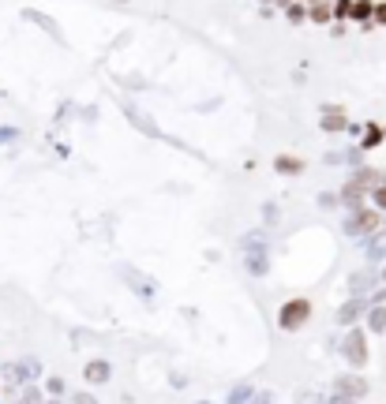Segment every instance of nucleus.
I'll return each mask as SVG.
<instances>
[{"label":"nucleus","instance_id":"f257e3e1","mask_svg":"<svg viewBox=\"0 0 386 404\" xmlns=\"http://www.w3.org/2000/svg\"><path fill=\"white\" fill-rule=\"evenodd\" d=\"M383 228V210L375 206H356L353 214L345 217V232L349 236H371Z\"/></svg>","mask_w":386,"mask_h":404},{"label":"nucleus","instance_id":"f03ea898","mask_svg":"<svg viewBox=\"0 0 386 404\" xmlns=\"http://www.w3.org/2000/svg\"><path fill=\"white\" fill-rule=\"evenodd\" d=\"M342 352H345V360L353 363V367H364V363H367V341H364L360 329H349V337H345Z\"/></svg>","mask_w":386,"mask_h":404},{"label":"nucleus","instance_id":"7ed1b4c3","mask_svg":"<svg viewBox=\"0 0 386 404\" xmlns=\"http://www.w3.org/2000/svg\"><path fill=\"white\" fill-rule=\"evenodd\" d=\"M308 315H311L308 300H292L289 307L281 311V326H285V329H297V326H304V322H308Z\"/></svg>","mask_w":386,"mask_h":404},{"label":"nucleus","instance_id":"20e7f679","mask_svg":"<svg viewBox=\"0 0 386 404\" xmlns=\"http://www.w3.org/2000/svg\"><path fill=\"white\" fill-rule=\"evenodd\" d=\"M334 389L337 393H342V397H364V393H367V382L364 378H356V374H342V378H337L334 382Z\"/></svg>","mask_w":386,"mask_h":404},{"label":"nucleus","instance_id":"39448f33","mask_svg":"<svg viewBox=\"0 0 386 404\" xmlns=\"http://www.w3.org/2000/svg\"><path fill=\"white\" fill-rule=\"evenodd\" d=\"M121 109H124V113H128V116H132V124H135V127H139V131H143V135H158V124H154V120H150V116H146V113H143V109H135V105H132V101H121Z\"/></svg>","mask_w":386,"mask_h":404},{"label":"nucleus","instance_id":"423d86ee","mask_svg":"<svg viewBox=\"0 0 386 404\" xmlns=\"http://www.w3.org/2000/svg\"><path fill=\"white\" fill-rule=\"evenodd\" d=\"M349 127V116L342 109H323V131H345Z\"/></svg>","mask_w":386,"mask_h":404},{"label":"nucleus","instance_id":"0eeeda50","mask_svg":"<svg viewBox=\"0 0 386 404\" xmlns=\"http://www.w3.org/2000/svg\"><path fill=\"white\" fill-rule=\"evenodd\" d=\"M367 259H371V262L386 259V228H383V232H371V240H367Z\"/></svg>","mask_w":386,"mask_h":404},{"label":"nucleus","instance_id":"6e6552de","mask_svg":"<svg viewBox=\"0 0 386 404\" xmlns=\"http://www.w3.org/2000/svg\"><path fill=\"white\" fill-rule=\"evenodd\" d=\"M371 15H375V4H371V0H353V12H349V19L371 23Z\"/></svg>","mask_w":386,"mask_h":404},{"label":"nucleus","instance_id":"1a4fd4ad","mask_svg":"<svg viewBox=\"0 0 386 404\" xmlns=\"http://www.w3.org/2000/svg\"><path fill=\"white\" fill-rule=\"evenodd\" d=\"M383 139H386V131H383V127L367 124V131H364V139H360V150H371V146H379Z\"/></svg>","mask_w":386,"mask_h":404},{"label":"nucleus","instance_id":"9d476101","mask_svg":"<svg viewBox=\"0 0 386 404\" xmlns=\"http://www.w3.org/2000/svg\"><path fill=\"white\" fill-rule=\"evenodd\" d=\"M360 311H364V303H360V300L345 303V307L337 311V322H356V318H360Z\"/></svg>","mask_w":386,"mask_h":404},{"label":"nucleus","instance_id":"9b49d317","mask_svg":"<svg viewBox=\"0 0 386 404\" xmlns=\"http://www.w3.org/2000/svg\"><path fill=\"white\" fill-rule=\"evenodd\" d=\"M367 326H371L375 333H383V329H386V307H383V303H375V307H371V315H367Z\"/></svg>","mask_w":386,"mask_h":404},{"label":"nucleus","instance_id":"f8f14e48","mask_svg":"<svg viewBox=\"0 0 386 404\" xmlns=\"http://www.w3.org/2000/svg\"><path fill=\"white\" fill-rule=\"evenodd\" d=\"M274 169L285 172V176H292V172H300L304 165H300V161H292V158H278V161H274Z\"/></svg>","mask_w":386,"mask_h":404},{"label":"nucleus","instance_id":"ddd939ff","mask_svg":"<svg viewBox=\"0 0 386 404\" xmlns=\"http://www.w3.org/2000/svg\"><path fill=\"white\" fill-rule=\"evenodd\" d=\"M371 284H375L371 273H353V292H367Z\"/></svg>","mask_w":386,"mask_h":404},{"label":"nucleus","instance_id":"4468645a","mask_svg":"<svg viewBox=\"0 0 386 404\" xmlns=\"http://www.w3.org/2000/svg\"><path fill=\"white\" fill-rule=\"evenodd\" d=\"M371 202H375V210H383L386 214V183H379V187L371 191Z\"/></svg>","mask_w":386,"mask_h":404},{"label":"nucleus","instance_id":"2eb2a0df","mask_svg":"<svg viewBox=\"0 0 386 404\" xmlns=\"http://www.w3.org/2000/svg\"><path fill=\"white\" fill-rule=\"evenodd\" d=\"M87 374H90V382H105V378H109V367H105V363H94Z\"/></svg>","mask_w":386,"mask_h":404},{"label":"nucleus","instance_id":"dca6fc26","mask_svg":"<svg viewBox=\"0 0 386 404\" xmlns=\"http://www.w3.org/2000/svg\"><path fill=\"white\" fill-rule=\"evenodd\" d=\"M30 19L38 23V26H45V30H49L53 38H60V30H57V23H53V19H45V15H30Z\"/></svg>","mask_w":386,"mask_h":404},{"label":"nucleus","instance_id":"f3484780","mask_svg":"<svg viewBox=\"0 0 386 404\" xmlns=\"http://www.w3.org/2000/svg\"><path fill=\"white\" fill-rule=\"evenodd\" d=\"M349 12H353V0H337V4H334V15H337V19H349Z\"/></svg>","mask_w":386,"mask_h":404},{"label":"nucleus","instance_id":"a211bd4d","mask_svg":"<svg viewBox=\"0 0 386 404\" xmlns=\"http://www.w3.org/2000/svg\"><path fill=\"white\" fill-rule=\"evenodd\" d=\"M289 19H292V23L308 19V8H304V4H289Z\"/></svg>","mask_w":386,"mask_h":404},{"label":"nucleus","instance_id":"6ab92c4d","mask_svg":"<svg viewBox=\"0 0 386 404\" xmlns=\"http://www.w3.org/2000/svg\"><path fill=\"white\" fill-rule=\"evenodd\" d=\"M247 393H252L247 385H236V389H233V397H229V401H233V404H244V401H252Z\"/></svg>","mask_w":386,"mask_h":404},{"label":"nucleus","instance_id":"aec40b11","mask_svg":"<svg viewBox=\"0 0 386 404\" xmlns=\"http://www.w3.org/2000/svg\"><path fill=\"white\" fill-rule=\"evenodd\" d=\"M371 23H383V26H386V4H375V15H371Z\"/></svg>","mask_w":386,"mask_h":404},{"label":"nucleus","instance_id":"412c9836","mask_svg":"<svg viewBox=\"0 0 386 404\" xmlns=\"http://www.w3.org/2000/svg\"><path fill=\"white\" fill-rule=\"evenodd\" d=\"M252 404H270V397H255Z\"/></svg>","mask_w":386,"mask_h":404},{"label":"nucleus","instance_id":"4be33fe9","mask_svg":"<svg viewBox=\"0 0 386 404\" xmlns=\"http://www.w3.org/2000/svg\"><path fill=\"white\" fill-rule=\"evenodd\" d=\"M383 281H386V270H383Z\"/></svg>","mask_w":386,"mask_h":404},{"label":"nucleus","instance_id":"5701e85b","mask_svg":"<svg viewBox=\"0 0 386 404\" xmlns=\"http://www.w3.org/2000/svg\"><path fill=\"white\" fill-rule=\"evenodd\" d=\"M383 225H386V217H383Z\"/></svg>","mask_w":386,"mask_h":404}]
</instances>
